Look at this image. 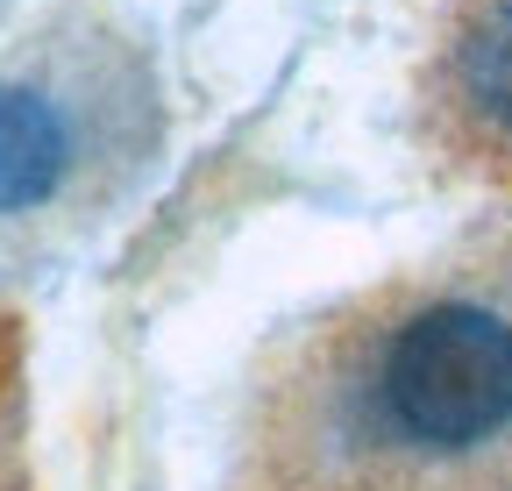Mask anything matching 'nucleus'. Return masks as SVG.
Instances as JSON below:
<instances>
[{"mask_svg": "<svg viewBox=\"0 0 512 491\" xmlns=\"http://www.w3.org/2000/svg\"><path fill=\"white\" fill-rule=\"evenodd\" d=\"M285 491H491L512 477V228L328 321L271 399Z\"/></svg>", "mask_w": 512, "mask_h": 491, "instance_id": "f257e3e1", "label": "nucleus"}, {"mask_svg": "<svg viewBox=\"0 0 512 491\" xmlns=\"http://www.w3.org/2000/svg\"><path fill=\"white\" fill-rule=\"evenodd\" d=\"M136 93L93 50H36L0 65V228L79 207L121 157V114Z\"/></svg>", "mask_w": 512, "mask_h": 491, "instance_id": "f03ea898", "label": "nucleus"}, {"mask_svg": "<svg viewBox=\"0 0 512 491\" xmlns=\"http://www.w3.org/2000/svg\"><path fill=\"white\" fill-rule=\"evenodd\" d=\"M441 136L470 164L512 171V0H470L434 65Z\"/></svg>", "mask_w": 512, "mask_h": 491, "instance_id": "7ed1b4c3", "label": "nucleus"}]
</instances>
